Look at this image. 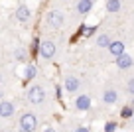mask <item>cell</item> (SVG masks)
<instances>
[{"label": "cell", "instance_id": "cell-1", "mask_svg": "<svg viewBox=\"0 0 134 132\" xmlns=\"http://www.w3.org/2000/svg\"><path fill=\"white\" fill-rule=\"evenodd\" d=\"M43 99H46V91H43L42 87H32L28 91V101L30 103H34V104H40V103H43Z\"/></svg>", "mask_w": 134, "mask_h": 132}, {"label": "cell", "instance_id": "cell-2", "mask_svg": "<svg viewBox=\"0 0 134 132\" xmlns=\"http://www.w3.org/2000/svg\"><path fill=\"white\" fill-rule=\"evenodd\" d=\"M36 126H38V120H36L34 114H22V118H20V128L22 130L32 132V130H36Z\"/></svg>", "mask_w": 134, "mask_h": 132}, {"label": "cell", "instance_id": "cell-3", "mask_svg": "<svg viewBox=\"0 0 134 132\" xmlns=\"http://www.w3.org/2000/svg\"><path fill=\"white\" fill-rule=\"evenodd\" d=\"M40 55L43 59H51L55 55V43L53 41H43L42 46H40Z\"/></svg>", "mask_w": 134, "mask_h": 132}, {"label": "cell", "instance_id": "cell-4", "mask_svg": "<svg viewBox=\"0 0 134 132\" xmlns=\"http://www.w3.org/2000/svg\"><path fill=\"white\" fill-rule=\"evenodd\" d=\"M47 24H49L51 28H61L63 26V14L59 12V10H51V12L47 14Z\"/></svg>", "mask_w": 134, "mask_h": 132}, {"label": "cell", "instance_id": "cell-5", "mask_svg": "<svg viewBox=\"0 0 134 132\" xmlns=\"http://www.w3.org/2000/svg\"><path fill=\"white\" fill-rule=\"evenodd\" d=\"M14 111H16V107H14L12 103H6V101H2V103H0V116H2V118L12 116Z\"/></svg>", "mask_w": 134, "mask_h": 132}, {"label": "cell", "instance_id": "cell-6", "mask_svg": "<svg viewBox=\"0 0 134 132\" xmlns=\"http://www.w3.org/2000/svg\"><path fill=\"white\" fill-rule=\"evenodd\" d=\"M134 63V59L130 57V55H126V53H120V55H116V65L120 67V69H128L130 65Z\"/></svg>", "mask_w": 134, "mask_h": 132}, {"label": "cell", "instance_id": "cell-7", "mask_svg": "<svg viewBox=\"0 0 134 132\" xmlns=\"http://www.w3.org/2000/svg\"><path fill=\"white\" fill-rule=\"evenodd\" d=\"M75 107L79 108V111H89V108H91V99H89L87 95H81V97H77V101H75Z\"/></svg>", "mask_w": 134, "mask_h": 132}, {"label": "cell", "instance_id": "cell-8", "mask_svg": "<svg viewBox=\"0 0 134 132\" xmlns=\"http://www.w3.org/2000/svg\"><path fill=\"white\" fill-rule=\"evenodd\" d=\"M109 51L116 57V55L124 53V43H122V41H110L109 43Z\"/></svg>", "mask_w": 134, "mask_h": 132}, {"label": "cell", "instance_id": "cell-9", "mask_svg": "<svg viewBox=\"0 0 134 132\" xmlns=\"http://www.w3.org/2000/svg\"><path fill=\"white\" fill-rule=\"evenodd\" d=\"M93 8V0H79V4H77V12L79 14H89Z\"/></svg>", "mask_w": 134, "mask_h": 132}, {"label": "cell", "instance_id": "cell-10", "mask_svg": "<svg viewBox=\"0 0 134 132\" xmlns=\"http://www.w3.org/2000/svg\"><path fill=\"white\" fill-rule=\"evenodd\" d=\"M30 16H32V12H30L28 6H18V10H16V18L18 20L26 22V20H30Z\"/></svg>", "mask_w": 134, "mask_h": 132}, {"label": "cell", "instance_id": "cell-11", "mask_svg": "<svg viewBox=\"0 0 134 132\" xmlns=\"http://www.w3.org/2000/svg\"><path fill=\"white\" fill-rule=\"evenodd\" d=\"M65 89L69 93H75L77 89H79V79H75V77H67V81H65Z\"/></svg>", "mask_w": 134, "mask_h": 132}, {"label": "cell", "instance_id": "cell-12", "mask_svg": "<svg viewBox=\"0 0 134 132\" xmlns=\"http://www.w3.org/2000/svg\"><path fill=\"white\" fill-rule=\"evenodd\" d=\"M105 103H109V104H113V103H116V99H118V95H116V91H113V89H109V91H105Z\"/></svg>", "mask_w": 134, "mask_h": 132}, {"label": "cell", "instance_id": "cell-13", "mask_svg": "<svg viewBox=\"0 0 134 132\" xmlns=\"http://www.w3.org/2000/svg\"><path fill=\"white\" fill-rule=\"evenodd\" d=\"M120 10V0H107V12H118Z\"/></svg>", "mask_w": 134, "mask_h": 132}, {"label": "cell", "instance_id": "cell-14", "mask_svg": "<svg viewBox=\"0 0 134 132\" xmlns=\"http://www.w3.org/2000/svg\"><path fill=\"white\" fill-rule=\"evenodd\" d=\"M109 43H110V37L107 36V34L99 36V40H97V46H99V47H109Z\"/></svg>", "mask_w": 134, "mask_h": 132}, {"label": "cell", "instance_id": "cell-15", "mask_svg": "<svg viewBox=\"0 0 134 132\" xmlns=\"http://www.w3.org/2000/svg\"><path fill=\"white\" fill-rule=\"evenodd\" d=\"M24 77L28 79V81H30V79H34V77H36V67L28 65V67H26V71H24Z\"/></svg>", "mask_w": 134, "mask_h": 132}, {"label": "cell", "instance_id": "cell-16", "mask_svg": "<svg viewBox=\"0 0 134 132\" xmlns=\"http://www.w3.org/2000/svg\"><path fill=\"white\" fill-rule=\"evenodd\" d=\"M120 114L124 116V118H132V114H134V108H132V107H124V108L120 111Z\"/></svg>", "mask_w": 134, "mask_h": 132}, {"label": "cell", "instance_id": "cell-17", "mask_svg": "<svg viewBox=\"0 0 134 132\" xmlns=\"http://www.w3.org/2000/svg\"><path fill=\"white\" fill-rule=\"evenodd\" d=\"M91 34H95V28H91V26H83V36L89 37Z\"/></svg>", "mask_w": 134, "mask_h": 132}, {"label": "cell", "instance_id": "cell-18", "mask_svg": "<svg viewBox=\"0 0 134 132\" xmlns=\"http://www.w3.org/2000/svg\"><path fill=\"white\" fill-rule=\"evenodd\" d=\"M116 128H118L116 122H107V124H105V130H107V132H113V130H116Z\"/></svg>", "mask_w": 134, "mask_h": 132}, {"label": "cell", "instance_id": "cell-19", "mask_svg": "<svg viewBox=\"0 0 134 132\" xmlns=\"http://www.w3.org/2000/svg\"><path fill=\"white\" fill-rule=\"evenodd\" d=\"M16 57H18V61H26V51L24 50H18L16 51Z\"/></svg>", "mask_w": 134, "mask_h": 132}, {"label": "cell", "instance_id": "cell-20", "mask_svg": "<svg viewBox=\"0 0 134 132\" xmlns=\"http://www.w3.org/2000/svg\"><path fill=\"white\" fill-rule=\"evenodd\" d=\"M128 93H130V95H134V79H130V81H128Z\"/></svg>", "mask_w": 134, "mask_h": 132}, {"label": "cell", "instance_id": "cell-21", "mask_svg": "<svg viewBox=\"0 0 134 132\" xmlns=\"http://www.w3.org/2000/svg\"><path fill=\"white\" fill-rule=\"evenodd\" d=\"M130 107H132V108H134V101H132V104H130Z\"/></svg>", "mask_w": 134, "mask_h": 132}, {"label": "cell", "instance_id": "cell-22", "mask_svg": "<svg viewBox=\"0 0 134 132\" xmlns=\"http://www.w3.org/2000/svg\"><path fill=\"white\" fill-rule=\"evenodd\" d=\"M132 122H134V114H132Z\"/></svg>", "mask_w": 134, "mask_h": 132}, {"label": "cell", "instance_id": "cell-23", "mask_svg": "<svg viewBox=\"0 0 134 132\" xmlns=\"http://www.w3.org/2000/svg\"><path fill=\"white\" fill-rule=\"evenodd\" d=\"M0 97H2V91H0Z\"/></svg>", "mask_w": 134, "mask_h": 132}, {"label": "cell", "instance_id": "cell-24", "mask_svg": "<svg viewBox=\"0 0 134 132\" xmlns=\"http://www.w3.org/2000/svg\"><path fill=\"white\" fill-rule=\"evenodd\" d=\"M0 81H2V77H0Z\"/></svg>", "mask_w": 134, "mask_h": 132}]
</instances>
